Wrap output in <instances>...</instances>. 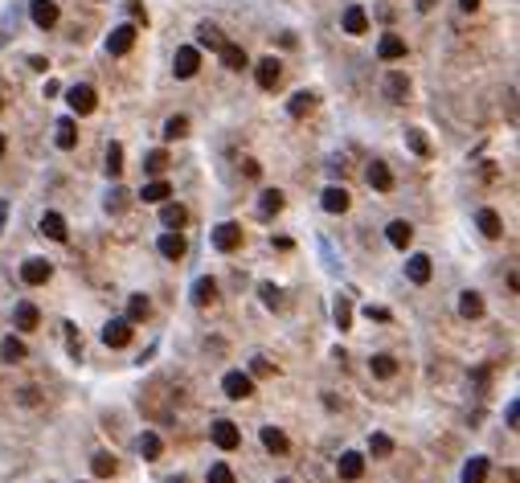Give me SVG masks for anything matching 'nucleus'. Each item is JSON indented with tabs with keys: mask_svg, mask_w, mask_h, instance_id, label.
I'll return each instance as SVG.
<instances>
[{
	"mask_svg": "<svg viewBox=\"0 0 520 483\" xmlns=\"http://www.w3.org/2000/svg\"><path fill=\"white\" fill-rule=\"evenodd\" d=\"M66 102H70L74 115H91V111L98 107V95H95V86H86V82H82V86H70Z\"/></svg>",
	"mask_w": 520,
	"mask_h": 483,
	"instance_id": "obj_1",
	"label": "nucleus"
},
{
	"mask_svg": "<svg viewBox=\"0 0 520 483\" xmlns=\"http://www.w3.org/2000/svg\"><path fill=\"white\" fill-rule=\"evenodd\" d=\"M254 78H259L262 91H275V86L283 82V62H279V58H262L259 66H254Z\"/></svg>",
	"mask_w": 520,
	"mask_h": 483,
	"instance_id": "obj_2",
	"label": "nucleus"
},
{
	"mask_svg": "<svg viewBox=\"0 0 520 483\" xmlns=\"http://www.w3.org/2000/svg\"><path fill=\"white\" fill-rule=\"evenodd\" d=\"M213 246H217L221 254L238 250V246H242V225H238V221H221V225L213 230Z\"/></svg>",
	"mask_w": 520,
	"mask_h": 483,
	"instance_id": "obj_3",
	"label": "nucleus"
},
{
	"mask_svg": "<svg viewBox=\"0 0 520 483\" xmlns=\"http://www.w3.org/2000/svg\"><path fill=\"white\" fill-rule=\"evenodd\" d=\"M221 389H226V397L242 402V397L254 393V377H250V373H226V377H221Z\"/></svg>",
	"mask_w": 520,
	"mask_h": 483,
	"instance_id": "obj_4",
	"label": "nucleus"
},
{
	"mask_svg": "<svg viewBox=\"0 0 520 483\" xmlns=\"http://www.w3.org/2000/svg\"><path fill=\"white\" fill-rule=\"evenodd\" d=\"M131 46H136V25H119V29H111V37H107V53L123 58V53H131Z\"/></svg>",
	"mask_w": 520,
	"mask_h": 483,
	"instance_id": "obj_5",
	"label": "nucleus"
},
{
	"mask_svg": "<svg viewBox=\"0 0 520 483\" xmlns=\"http://www.w3.org/2000/svg\"><path fill=\"white\" fill-rule=\"evenodd\" d=\"M172 70H176V78H193V74L201 70V53L193 46H181L176 58H172Z\"/></svg>",
	"mask_w": 520,
	"mask_h": 483,
	"instance_id": "obj_6",
	"label": "nucleus"
},
{
	"mask_svg": "<svg viewBox=\"0 0 520 483\" xmlns=\"http://www.w3.org/2000/svg\"><path fill=\"white\" fill-rule=\"evenodd\" d=\"M49 274H53V266H49L46 258H25V263H21V279L29 283V287H41V283H49Z\"/></svg>",
	"mask_w": 520,
	"mask_h": 483,
	"instance_id": "obj_7",
	"label": "nucleus"
},
{
	"mask_svg": "<svg viewBox=\"0 0 520 483\" xmlns=\"http://www.w3.org/2000/svg\"><path fill=\"white\" fill-rule=\"evenodd\" d=\"M340 25H344V33L360 37V33H369V13H365L360 4H349V8H344V17H340Z\"/></svg>",
	"mask_w": 520,
	"mask_h": 483,
	"instance_id": "obj_8",
	"label": "nucleus"
},
{
	"mask_svg": "<svg viewBox=\"0 0 520 483\" xmlns=\"http://www.w3.org/2000/svg\"><path fill=\"white\" fill-rule=\"evenodd\" d=\"M213 442H217L221 451H234L238 442H242V430H238L234 422H226V418H221V422H213Z\"/></svg>",
	"mask_w": 520,
	"mask_h": 483,
	"instance_id": "obj_9",
	"label": "nucleus"
},
{
	"mask_svg": "<svg viewBox=\"0 0 520 483\" xmlns=\"http://www.w3.org/2000/svg\"><path fill=\"white\" fill-rule=\"evenodd\" d=\"M29 17H33L37 29H53V25H58V4H53V0H33Z\"/></svg>",
	"mask_w": 520,
	"mask_h": 483,
	"instance_id": "obj_10",
	"label": "nucleus"
},
{
	"mask_svg": "<svg viewBox=\"0 0 520 483\" xmlns=\"http://www.w3.org/2000/svg\"><path fill=\"white\" fill-rule=\"evenodd\" d=\"M103 340H107L111 348H123V344H131V319H111V324L103 328Z\"/></svg>",
	"mask_w": 520,
	"mask_h": 483,
	"instance_id": "obj_11",
	"label": "nucleus"
},
{
	"mask_svg": "<svg viewBox=\"0 0 520 483\" xmlns=\"http://www.w3.org/2000/svg\"><path fill=\"white\" fill-rule=\"evenodd\" d=\"M377 58H381V62H398V58H405V41L398 37V33H381Z\"/></svg>",
	"mask_w": 520,
	"mask_h": 483,
	"instance_id": "obj_12",
	"label": "nucleus"
},
{
	"mask_svg": "<svg viewBox=\"0 0 520 483\" xmlns=\"http://www.w3.org/2000/svg\"><path fill=\"white\" fill-rule=\"evenodd\" d=\"M336 471H340V479L356 483L360 475H365V459H360L356 451H344V455H340V463H336Z\"/></svg>",
	"mask_w": 520,
	"mask_h": 483,
	"instance_id": "obj_13",
	"label": "nucleus"
},
{
	"mask_svg": "<svg viewBox=\"0 0 520 483\" xmlns=\"http://www.w3.org/2000/svg\"><path fill=\"white\" fill-rule=\"evenodd\" d=\"M385 238H389V246H398V250H405V246L414 242V225H410L405 218L389 221V230H385Z\"/></svg>",
	"mask_w": 520,
	"mask_h": 483,
	"instance_id": "obj_14",
	"label": "nucleus"
},
{
	"mask_svg": "<svg viewBox=\"0 0 520 483\" xmlns=\"http://www.w3.org/2000/svg\"><path fill=\"white\" fill-rule=\"evenodd\" d=\"M385 95H389V102H405V95H410V78H405L402 70H389V78H385Z\"/></svg>",
	"mask_w": 520,
	"mask_h": 483,
	"instance_id": "obj_15",
	"label": "nucleus"
},
{
	"mask_svg": "<svg viewBox=\"0 0 520 483\" xmlns=\"http://www.w3.org/2000/svg\"><path fill=\"white\" fill-rule=\"evenodd\" d=\"M13 324H17L21 332H33V328L41 324V312H37L33 303H17V307H13Z\"/></svg>",
	"mask_w": 520,
	"mask_h": 483,
	"instance_id": "obj_16",
	"label": "nucleus"
},
{
	"mask_svg": "<svg viewBox=\"0 0 520 483\" xmlns=\"http://www.w3.org/2000/svg\"><path fill=\"white\" fill-rule=\"evenodd\" d=\"M221 53V62H226V70H246L250 66V58H246V49L242 46H234V41H226V46L217 49Z\"/></svg>",
	"mask_w": 520,
	"mask_h": 483,
	"instance_id": "obj_17",
	"label": "nucleus"
},
{
	"mask_svg": "<svg viewBox=\"0 0 520 483\" xmlns=\"http://www.w3.org/2000/svg\"><path fill=\"white\" fill-rule=\"evenodd\" d=\"M320 205H324L328 213H344V209H349V189H340V185H332V189H324V197H320Z\"/></svg>",
	"mask_w": 520,
	"mask_h": 483,
	"instance_id": "obj_18",
	"label": "nucleus"
},
{
	"mask_svg": "<svg viewBox=\"0 0 520 483\" xmlns=\"http://www.w3.org/2000/svg\"><path fill=\"white\" fill-rule=\"evenodd\" d=\"M160 254L172 258V263H176V258H185V234H181V230H168L164 238H160Z\"/></svg>",
	"mask_w": 520,
	"mask_h": 483,
	"instance_id": "obj_19",
	"label": "nucleus"
},
{
	"mask_svg": "<svg viewBox=\"0 0 520 483\" xmlns=\"http://www.w3.org/2000/svg\"><path fill=\"white\" fill-rule=\"evenodd\" d=\"M365 176H369V185H373L377 193H389V189H394V172L385 168L381 160H373V164H369V172H365Z\"/></svg>",
	"mask_w": 520,
	"mask_h": 483,
	"instance_id": "obj_20",
	"label": "nucleus"
},
{
	"mask_svg": "<svg viewBox=\"0 0 520 483\" xmlns=\"http://www.w3.org/2000/svg\"><path fill=\"white\" fill-rule=\"evenodd\" d=\"M189 221V209L185 205H172V201H164L160 205V225H168V230H181Z\"/></svg>",
	"mask_w": 520,
	"mask_h": 483,
	"instance_id": "obj_21",
	"label": "nucleus"
},
{
	"mask_svg": "<svg viewBox=\"0 0 520 483\" xmlns=\"http://www.w3.org/2000/svg\"><path fill=\"white\" fill-rule=\"evenodd\" d=\"M41 234L53 238V242H66V234H70V230H66V218H62V213H41Z\"/></svg>",
	"mask_w": 520,
	"mask_h": 483,
	"instance_id": "obj_22",
	"label": "nucleus"
},
{
	"mask_svg": "<svg viewBox=\"0 0 520 483\" xmlns=\"http://www.w3.org/2000/svg\"><path fill=\"white\" fill-rule=\"evenodd\" d=\"M25 357H29V348H25V340H17V336H4V340H0V361L17 364V361H25Z\"/></svg>",
	"mask_w": 520,
	"mask_h": 483,
	"instance_id": "obj_23",
	"label": "nucleus"
},
{
	"mask_svg": "<svg viewBox=\"0 0 520 483\" xmlns=\"http://www.w3.org/2000/svg\"><path fill=\"white\" fill-rule=\"evenodd\" d=\"M262 446H266L271 455H287L291 442H287V435L279 430V426H262Z\"/></svg>",
	"mask_w": 520,
	"mask_h": 483,
	"instance_id": "obj_24",
	"label": "nucleus"
},
{
	"mask_svg": "<svg viewBox=\"0 0 520 483\" xmlns=\"http://www.w3.org/2000/svg\"><path fill=\"white\" fill-rule=\"evenodd\" d=\"M197 46H205V49H221L226 46V37H221V29L209 21H201L197 25Z\"/></svg>",
	"mask_w": 520,
	"mask_h": 483,
	"instance_id": "obj_25",
	"label": "nucleus"
},
{
	"mask_svg": "<svg viewBox=\"0 0 520 483\" xmlns=\"http://www.w3.org/2000/svg\"><path fill=\"white\" fill-rule=\"evenodd\" d=\"M316 102H320V98L311 95V91H299V95H291V102H287V111H291L295 119H304V115H311V111H316Z\"/></svg>",
	"mask_w": 520,
	"mask_h": 483,
	"instance_id": "obj_26",
	"label": "nucleus"
},
{
	"mask_svg": "<svg viewBox=\"0 0 520 483\" xmlns=\"http://www.w3.org/2000/svg\"><path fill=\"white\" fill-rule=\"evenodd\" d=\"M479 234H483V238H500V234H504V221H500V213L496 209H479Z\"/></svg>",
	"mask_w": 520,
	"mask_h": 483,
	"instance_id": "obj_27",
	"label": "nucleus"
},
{
	"mask_svg": "<svg viewBox=\"0 0 520 483\" xmlns=\"http://www.w3.org/2000/svg\"><path fill=\"white\" fill-rule=\"evenodd\" d=\"M213 299H217V283H213V279H197V283H193V303H197V307H209Z\"/></svg>",
	"mask_w": 520,
	"mask_h": 483,
	"instance_id": "obj_28",
	"label": "nucleus"
},
{
	"mask_svg": "<svg viewBox=\"0 0 520 483\" xmlns=\"http://www.w3.org/2000/svg\"><path fill=\"white\" fill-rule=\"evenodd\" d=\"M140 197L148 201V205H164L168 197H172V189H168V180H148Z\"/></svg>",
	"mask_w": 520,
	"mask_h": 483,
	"instance_id": "obj_29",
	"label": "nucleus"
},
{
	"mask_svg": "<svg viewBox=\"0 0 520 483\" xmlns=\"http://www.w3.org/2000/svg\"><path fill=\"white\" fill-rule=\"evenodd\" d=\"M53 131H58L53 140H58V147H62V152H70V147L78 144V127H74V119H58V127H53Z\"/></svg>",
	"mask_w": 520,
	"mask_h": 483,
	"instance_id": "obj_30",
	"label": "nucleus"
},
{
	"mask_svg": "<svg viewBox=\"0 0 520 483\" xmlns=\"http://www.w3.org/2000/svg\"><path fill=\"white\" fill-rule=\"evenodd\" d=\"M405 274H410V283H426V279H430V258H426V254H414V258L405 263Z\"/></svg>",
	"mask_w": 520,
	"mask_h": 483,
	"instance_id": "obj_31",
	"label": "nucleus"
},
{
	"mask_svg": "<svg viewBox=\"0 0 520 483\" xmlns=\"http://www.w3.org/2000/svg\"><path fill=\"white\" fill-rule=\"evenodd\" d=\"M369 369H373V377H381V381H389V377L398 373V361H394L389 352H377V357L369 361Z\"/></svg>",
	"mask_w": 520,
	"mask_h": 483,
	"instance_id": "obj_32",
	"label": "nucleus"
},
{
	"mask_svg": "<svg viewBox=\"0 0 520 483\" xmlns=\"http://www.w3.org/2000/svg\"><path fill=\"white\" fill-rule=\"evenodd\" d=\"M483 479H488V459H483V455L467 459V467H463V483H483Z\"/></svg>",
	"mask_w": 520,
	"mask_h": 483,
	"instance_id": "obj_33",
	"label": "nucleus"
},
{
	"mask_svg": "<svg viewBox=\"0 0 520 483\" xmlns=\"http://www.w3.org/2000/svg\"><path fill=\"white\" fill-rule=\"evenodd\" d=\"M459 315H467V319H479V315H483V299H479L475 291H463V299H459Z\"/></svg>",
	"mask_w": 520,
	"mask_h": 483,
	"instance_id": "obj_34",
	"label": "nucleus"
},
{
	"mask_svg": "<svg viewBox=\"0 0 520 483\" xmlns=\"http://www.w3.org/2000/svg\"><path fill=\"white\" fill-rule=\"evenodd\" d=\"M160 451H164V442H160V435H152V430H143V435H140V455H143V459H160Z\"/></svg>",
	"mask_w": 520,
	"mask_h": 483,
	"instance_id": "obj_35",
	"label": "nucleus"
},
{
	"mask_svg": "<svg viewBox=\"0 0 520 483\" xmlns=\"http://www.w3.org/2000/svg\"><path fill=\"white\" fill-rule=\"evenodd\" d=\"M279 209H283V193H279V189H266L262 201H259V213L262 218H271V213H279Z\"/></svg>",
	"mask_w": 520,
	"mask_h": 483,
	"instance_id": "obj_36",
	"label": "nucleus"
},
{
	"mask_svg": "<svg viewBox=\"0 0 520 483\" xmlns=\"http://www.w3.org/2000/svg\"><path fill=\"white\" fill-rule=\"evenodd\" d=\"M103 168H107V176H119V172H123V144H115V140L107 144V164H103Z\"/></svg>",
	"mask_w": 520,
	"mask_h": 483,
	"instance_id": "obj_37",
	"label": "nucleus"
},
{
	"mask_svg": "<svg viewBox=\"0 0 520 483\" xmlns=\"http://www.w3.org/2000/svg\"><path fill=\"white\" fill-rule=\"evenodd\" d=\"M332 315H336V328H340V332H344V328H353V303H349L344 295L336 299V307H332Z\"/></svg>",
	"mask_w": 520,
	"mask_h": 483,
	"instance_id": "obj_38",
	"label": "nucleus"
},
{
	"mask_svg": "<svg viewBox=\"0 0 520 483\" xmlns=\"http://www.w3.org/2000/svg\"><path fill=\"white\" fill-rule=\"evenodd\" d=\"M405 144H410V152H414V156H430V140H426L418 127H410V131H405Z\"/></svg>",
	"mask_w": 520,
	"mask_h": 483,
	"instance_id": "obj_39",
	"label": "nucleus"
},
{
	"mask_svg": "<svg viewBox=\"0 0 520 483\" xmlns=\"http://www.w3.org/2000/svg\"><path fill=\"white\" fill-rule=\"evenodd\" d=\"M148 312H152L148 295H131V299H127V319H148Z\"/></svg>",
	"mask_w": 520,
	"mask_h": 483,
	"instance_id": "obj_40",
	"label": "nucleus"
},
{
	"mask_svg": "<svg viewBox=\"0 0 520 483\" xmlns=\"http://www.w3.org/2000/svg\"><path fill=\"white\" fill-rule=\"evenodd\" d=\"M181 135H189V119L185 115H172L164 123V140H181Z\"/></svg>",
	"mask_w": 520,
	"mask_h": 483,
	"instance_id": "obj_41",
	"label": "nucleus"
},
{
	"mask_svg": "<svg viewBox=\"0 0 520 483\" xmlns=\"http://www.w3.org/2000/svg\"><path fill=\"white\" fill-rule=\"evenodd\" d=\"M164 168H168V152H148V156H143V172L160 176Z\"/></svg>",
	"mask_w": 520,
	"mask_h": 483,
	"instance_id": "obj_42",
	"label": "nucleus"
},
{
	"mask_svg": "<svg viewBox=\"0 0 520 483\" xmlns=\"http://www.w3.org/2000/svg\"><path fill=\"white\" fill-rule=\"evenodd\" d=\"M369 451H373L377 459H389V455H394V438H389V435H373V438H369Z\"/></svg>",
	"mask_w": 520,
	"mask_h": 483,
	"instance_id": "obj_43",
	"label": "nucleus"
},
{
	"mask_svg": "<svg viewBox=\"0 0 520 483\" xmlns=\"http://www.w3.org/2000/svg\"><path fill=\"white\" fill-rule=\"evenodd\" d=\"M91 471H95L98 479H107V475H115V459L103 451V455H95V459H91Z\"/></svg>",
	"mask_w": 520,
	"mask_h": 483,
	"instance_id": "obj_44",
	"label": "nucleus"
},
{
	"mask_svg": "<svg viewBox=\"0 0 520 483\" xmlns=\"http://www.w3.org/2000/svg\"><path fill=\"white\" fill-rule=\"evenodd\" d=\"M127 189H111V197H107V209H111V213H123V209H127Z\"/></svg>",
	"mask_w": 520,
	"mask_h": 483,
	"instance_id": "obj_45",
	"label": "nucleus"
},
{
	"mask_svg": "<svg viewBox=\"0 0 520 483\" xmlns=\"http://www.w3.org/2000/svg\"><path fill=\"white\" fill-rule=\"evenodd\" d=\"M209 483H234V471L226 463H213L209 467Z\"/></svg>",
	"mask_w": 520,
	"mask_h": 483,
	"instance_id": "obj_46",
	"label": "nucleus"
},
{
	"mask_svg": "<svg viewBox=\"0 0 520 483\" xmlns=\"http://www.w3.org/2000/svg\"><path fill=\"white\" fill-rule=\"evenodd\" d=\"M259 295H262V303H266V307H279V287H275V283H262Z\"/></svg>",
	"mask_w": 520,
	"mask_h": 483,
	"instance_id": "obj_47",
	"label": "nucleus"
},
{
	"mask_svg": "<svg viewBox=\"0 0 520 483\" xmlns=\"http://www.w3.org/2000/svg\"><path fill=\"white\" fill-rule=\"evenodd\" d=\"M250 373H254V377H271L275 369H271V361H262V357H254V361H250Z\"/></svg>",
	"mask_w": 520,
	"mask_h": 483,
	"instance_id": "obj_48",
	"label": "nucleus"
},
{
	"mask_svg": "<svg viewBox=\"0 0 520 483\" xmlns=\"http://www.w3.org/2000/svg\"><path fill=\"white\" fill-rule=\"evenodd\" d=\"M66 340H70V352L78 357V352H82V336L74 332V324H66Z\"/></svg>",
	"mask_w": 520,
	"mask_h": 483,
	"instance_id": "obj_49",
	"label": "nucleus"
},
{
	"mask_svg": "<svg viewBox=\"0 0 520 483\" xmlns=\"http://www.w3.org/2000/svg\"><path fill=\"white\" fill-rule=\"evenodd\" d=\"M365 315H369V319H377V324H385V319H389V312H385V307H373V303L365 307Z\"/></svg>",
	"mask_w": 520,
	"mask_h": 483,
	"instance_id": "obj_50",
	"label": "nucleus"
},
{
	"mask_svg": "<svg viewBox=\"0 0 520 483\" xmlns=\"http://www.w3.org/2000/svg\"><path fill=\"white\" fill-rule=\"evenodd\" d=\"M516 422H520V406H516V402H508V426L516 430Z\"/></svg>",
	"mask_w": 520,
	"mask_h": 483,
	"instance_id": "obj_51",
	"label": "nucleus"
},
{
	"mask_svg": "<svg viewBox=\"0 0 520 483\" xmlns=\"http://www.w3.org/2000/svg\"><path fill=\"white\" fill-rule=\"evenodd\" d=\"M434 4H438V0H418V8H422V13H430Z\"/></svg>",
	"mask_w": 520,
	"mask_h": 483,
	"instance_id": "obj_52",
	"label": "nucleus"
},
{
	"mask_svg": "<svg viewBox=\"0 0 520 483\" xmlns=\"http://www.w3.org/2000/svg\"><path fill=\"white\" fill-rule=\"evenodd\" d=\"M459 4H463V8H479V0H459Z\"/></svg>",
	"mask_w": 520,
	"mask_h": 483,
	"instance_id": "obj_53",
	"label": "nucleus"
},
{
	"mask_svg": "<svg viewBox=\"0 0 520 483\" xmlns=\"http://www.w3.org/2000/svg\"><path fill=\"white\" fill-rule=\"evenodd\" d=\"M0 156H4V131H0Z\"/></svg>",
	"mask_w": 520,
	"mask_h": 483,
	"instance_id": "obj_54",
	"label": "nucleus"
},
{
	"mask_svg": "<svg viewBox=\"0 0 520 483\" xmlns=\"http://www.w3.org/2000/svg\"><path fill=\"white\" fill-rule=\"evenodd\" d=\"M168 483H185V479H181V475H176V479H168Z\"/></svg>",
	"mask_w": 520,
	"mask_h": 483,
	"instance_id": "obj_55",
	"label": "nucleus"
},
{
	"mask_svg": "<svg viewBox=\"0 0 520 483\" xmlns=\"http://www.w3.org/2000/svg\"><path fill=\"white\" fill-rule=\"evenodd\" d=\"M279 483H291V479H279Z\"/></svg>",
	"mask_w": 520,
	"mask_h": 483,
	"instance_id": "obj_56",
	"label": "nucleus"
}]
</instances>
